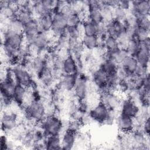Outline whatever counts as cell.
Returning <instances> with one entry per match:
<instances>
[{
    "mask_svg": "<svg viewBox=\"0 0 150 150\" xmlns=\"http://www.w3.org/2000/svg\"><path fill=\"white\" fill-rule=\"evenodd\" d=\"M64 126V122L62 120L56 115L47 116L39 122V127L43 130L45 137L61 135Z\"/></svg>",
    "mask_w": 150,
    "mask_h": 150,
    "instance_id": "obj_1",
    "label": "cell"
},
{
    "mask_svg": "<svg viewBox=\"0 0 150 150\" xmlns=\"http://www.w3.org/2000/svg\"><path fill=\"white\" fill-rule=\"evenodd\" d=\"M25 115L29 121L40 122L46 117L45 103L42 100H33L23 107Z\"/></svg>",
    "mask_w": 150,
    "mask_h": 150,
    "instance_id": "obj_2",
    "label": "cell"
},
{
    "mask_svg": "<svg viewBox=\"0 0 150 150\" xmlns=\"http://www.w3.org/2000/svg\"><path fill=\"white\" fill-rule=\"evenodd\" d=\"M11 71L16 84H19L27 88L33 89L34 80L33 76L24 66H15Z\"/></svg>",
    "mask_w": 150,
    "mask_h": 150,
    "instance_id": "obj_3",
    "label": "cell"
},
{
    "mask_svg": "<svg viewBox=\"0 0 150 150\" xmlns=\"http://www.w3.org/2000/svg\"><path fill=\"white\" fill-rule=\"evenodd\" d=\"M89 80L86 75L79 73L75 87L73 91L74 97L77 101L84 100L89 94Z\"/></svg>",
    "mask_w": 150,
    "mask_h": 150,
    "instance_id": "obj_4",
    "label": "cell"
},
{
    "mask_svg": "<svg viewBox=\"0 0 150 150\" xmlns=\"http://www.w3.org/2000/svg\"><path fill=\"white\" fill-rule=\"evenodd\" d=\"M53 23L52 31L54 37L66 34V30L67 28V16L61 12H54L53 13Z\"/></svg>",
    "mask_w": 150,
    "mask_h": 150,
    "instance_id": "obj_5",
    "label": "cell"
},
{
    "mask_svg": "<svg viewBox=\"0 0 150 150\" xmlns=\"http://www.w3.org/2000/svg\"><path fill=\"white\" fill-rule=\"evenodd\" d=\"M18 124V114L11 111L4 110L1 117V129L5 134H10Z\"/></svg>",
    "mask_w": 150,
    "mask_h": 150,
    "instance_id": "obj_6",
    "label": "cell"
},
{
    "mask_svg": "<svg viewBox=\"0 0 150 150\" xmlns=\"http://www.w3.org/2000/svg\"><path fill=\"white\" fill-rule=\"evenodd\" d=\"M2 43L7 44L13 47L19 49L25 43L22 33L13 32L8 29L2 31Z\"/></svg>",
    "mask_w": 150,
    "mask_h": 150,
    "instance_id": "obj_7",
    "label": "cell"
},
{
    "mask_svg": "<svg viewBox=\"0 0 150 150\" xmlns=\"http://www.w3.org/2000/svg\"><path fill=\"white\" fill-rule=\"evenodd\" d=\"M109 109L100 100L91 108L89 114L93 121L104 124L109 114Z\"/></svg>",
    "mask_w": 150,
    "mask_h": 150,
    "instance_id": "obj_8",
    "label": "cell"
},
{
    "mask_svg": "<svg viewBox=\"0 0 150 150\" xmlns=\"http://www.w3.org/2000/svg\"><path fill=\"white\" fill-rule=\"evenodd\" d=\"M140 107L135 100L128 97L122 100L119 111L120 114L135 118L139 113Z\"/></svg>",
    "mask_w": 150,
    "mask_h": 150,
    "instance_id": "obj_9",
    "label": "cell"
},
{
    "mask_svg": "<svg viewBox=\"0 0 150 150\" xmlns=\"http://www.w3.org/2000/svg\"><path fill=\"white\" fill-rule=\"evenodd\" d=\"M149 39L144 42H139L138 50L134 56L138 63L145 66H149V51H150V42Z\"/></svg>",
    "mask_w": 150,
    "mask_h": 150,
    "instance_id": "obj_10",
    "label": "cell"
},
{
    "mask_svg": "<svg viewBox=\"0 0 150 150\" xmlns=\"http://www.w3.org/2000/svg\"><path fill=\"white\" fill-rule=\"evenodd\" d=\"M100 100L110 110H118L120 108L122 99L115 91H109L100 96Z\"/></svg>",
    "mask_w": 150,
    "mask_h": 150,
    "instance_id": "obj_11",
    "label": "cell"
},
{
    "mask_svg": "<svg viewBox=\"0 0 150 150\" xmlns=\"http://www.w3.org/2000/svg\"><path fill=\"white\" fill-rule=\"evenodd\" d=\"M115 123L120 131L127 134L131 133L135 128V121L133 117L120 113L116 118Z\"/></svg>",
    "mask_w": 150,
    "mask_h": 150,
    "instance_id": "obj_12",
    "label": "cell"
},
{
    "mask_svg": "<svg viewBox=\"0 0 150 150\" xmlns=\"http://www.w3.org/2000/svg\"><path fill=\"white\" fill-rule=\"evenodd\" d=\"M130 11L137 17L141 16H149L150 1L148 0L131 1Z\"/></svg>",
    "mask_w": 150,
    "mask_h": 150,
    "instance_id": "obj_13",
    "label": "cell"
},
{
    "mask_svg": "<svg viewBox=\"0 0 150 150\" xmlns=\"http://www.w3.org/2000/svg\"><path fill=\"white\" fill-rule=\"evenodd\" d=\"M79 73L73 74H63L60 78L59 88L65 92H73Z\"/></svg>",
    "mask_w": 150,
    "mask_h": 150,
    "instance_id": "obj_14",
    "label": "cell"
},
{
    "mask_svg": "<svg viewBox=\"0 0 150 150\" xmlns=\"http://www.w3.org/2000/svg\"><path fill=\"white\" fill-rule=\"evenodd\" d=\"M77 134L66 129L60 136L62 149L70 150L73 149L77 143Z\"/></svg>",
    "mask_w": 150,
    "mask_h": 150,
    "instance_id": "obj_15",
    "label": "cell"
},
{
    "mask_svg": "<svg viewBox=\"0 0 150 150\" xmlns=\"http://www.w3.org/2000/svg\"><path fill=\"white\" fill-rule=\"evenodd\" d=\"M98 67L104 71L107 76H110L117 73L118 65L112 59L104 54Z\"/></svg>",
    "mask_w": 150,
    "mask_h": 150,
    "instance_id": "obj_16",
    "label": "cell"
},
{
    "mask_svg": "<svg viewBox=\"0 0 150 150\" xmlns=\"http://www.w3.org/2000/svg\"><path fill=\"white\" fill-rule=\"evenodd\" d=\"M63 74H73L79 72L77 59L72 55H69L64 59L62 67Z\"/></svg>",
    "mask_w": 150,
    "mask_h": 150,
    "instance_id": "obj_17",
    "label": "cell"
},
{
    "mask_svg": "<svg viewBox=\"0 0 150 150\" xmlns=\"http://www.w3.org/2000/svg\"><path fill=\"white\" fill-rule=\"evenodd\" d=\"M28 92V88L19 84H16L12 93L13 101L17 104L21 108L23 106L25 99Z\"/></svg>",
    "mask_w": 150,
    "mask_h": 150,
    "instance_id": "obj_18",
    "label": "cell"
},
{
    "mask_svg": "<svg viewBox=\"0 0 150 150\" xmlns=\"http://www.w3.org/2000/svg\"><path fill=\"white\" fill-rule=\"evenodd\" d=\"M113 7L110 6L106 1H100V9L103 18V21L107 24L111 22L114 19Z\"/></svg>",
    "mask_w": 150,
    "mask_h": 150,
    "instance_id": "obj_19",
    "label": "cell"
},
{
    "mask_svg": "<svg viewBox=\"0 0 150 150\" xmlns=\"http://www.w3.org/2000/svg\"><path fill=\"white\" fill-rule=\"evenodd\" d=\"M52 67L46 65V67L38 78L43 87H50L54 81V77L53 75Z\"/></svg>",
    "mask_w": 150,
    "mask_h": 150,
    "instance_id": "obj_20",
    "label": "cell"
},
{
    "mask_svg": "<svg viewBox=\"0 0 150 150\" xmlns=\"http://www.w3.org/2000/svg\"><path fill=\"white\" fill-rule=\"evenodd\" d=\"M45 149L49 150L62 149L60 135H49L44 139Z\"/></svg>",
    "mask_w": 150,
    "mask_h": 150,
    "instance_id": "obj_21",
    "label": "cell"
},
{
    "mask_svg": "<svg viewBox=\"0 0 150 150\" xmlns=\"http://www.w3.org/2000/svg\"><path fill=\"white\" fill-rule=\"evenodd\" d=\"M120 66H121L129 76H132L138 66V63L134 56L128 55Z\"/></svg>",
    "mask_w": 150,
    "mask_h": 150,
    "instance_id": "obj_22",
    "label": "cell"
},
{
    "mask_svg": "<svg viewBox=\"0 0 150 150\" xmlns=\"http://www.w3.org/2000/svg\"><path fill=\"white\" fill-rule=\"evenodd\" d=\"M81 43L86 50L92 51L98 47L99 39L97 36L84 35L81 39Z\"/></svg>",
    "mask_w": 150,
    "mask_h": 150,
    "instance_id": "obj_23",
    "label": "cell"
},
{
    "mask_svg": "<svg viewBox=\"0 0 150 150\" xmlns=\"http://www.w3.org/2000/svg\"><path fill=\"white\" fill-rule=\"evenodd\" d=\"M103 46L105 52L109 53H114L121 48L117 38L110 36H107L104 39Z\"/></svg>",
    "mask_w": 150,
    "mask_h": 150,
    "instance_id": "obj_24",
    "label": "cell"
},
{
    "mask_svg": "<svg viewBox=\"0 0 150 150\" xmlns=\"http://www.w3.org/2000/svg\"><path fill=\"white\" fill-rule=\"evenodd\" d=\"M83 36H97L98 33V25H97L87 19L82 22Z\"/></svg>",
    "mask_w": 150,
    "mask_h": 150,
    "instance_id": "obj_25",
    "label": "cell"
},
{
    "mask_svg": "<svg viewBox=\"0 0 150 150\" xmlns=\"http://www.w3.org/2000/svg\"><path fill=\"white\" fill-rule=\"evenodd\" d=\"M53 14H48L37 18L40 32H48L52 30L53 23Z\"/></svg>",
    "mask_w": 150,
    "mask_h": 150,
    "instance_id": "obj_26",
    "label": "cell"
},
{
    "mask_svg": "<svg viewBox=\"0 0 150 150\" xmlns=\"http://www.w3.org/2000/svg\"><path fill=\"white\" fill-rule=\"evenodd\" d=\"M23 23L19 19H18V18L11 19V21H9V23L7 25L8 30L18 33L23 34Z\"/></svg>",
    "mask_w": 150,
    "mask_h": 150,
    "instance_id": "obj_27",
    "label": "cell"
},
{
    "mask_svg": "<svg viewBox=\"0 0 150 150\" xmlns=\"http://www.w3.org/2000/svg\"><path fill=\"white\" fill-rule=\"evenodd\" d=\"M83 16L72 12L67 16V27H78L83 22Z\"/></svg>",
    "mask_w": 150,
    "mask_h": 150,
    "instance_id": "obj_28",
    "label": "cell"
},
{
    "mask_svg": "<svg viewBox=\"0 0 150 150\" xmlns=\"http://www.w3.org/2000/svg\"><path fill=\"white\" fill-rule=\"evenodd\" d=\"M17 18L23 23V25L35 18L32 12L25 9H20L17 13Z\"/></svg>",
    "mask_w": 150,
    "mask_h": 150,
    "instance_id": "obj_29",
    "label": "cell"
},
{
    "mask_svg": "<svg viewBox=\"0 0 150 150\" xmlns=\"http://www.w3.org/2000/svg\"><path fill=\"white\" fill-rule=\"evenodd\" d=\"M135 39L138 42H144L149 39V30L138 26L135 28Z\"/></svg>",
    "mask_w": 150,
    "mask_h": 150,
    "instance_id": "obj_30",
    "label": "cell"
},
{
    "mask_svg": "<svg viewBox=\"0 0 150 150\" xmlns=\"http://www.w3.org/2000/svg\"><path fill=\"white\" fill-rule=\"evenodd\" d=\"M139 42L135 39H131L127 43L125 49L130 56H134L138 50Z\"/></svg>",
    "mask_w": 150,
    "mask_h": 150,
    "instance_id": "obj_31",
    "label": "cell"
},
{
    "mask_svg": "<svg viewBox=\"0 0 150 150\" xmlns=\"http://www.w3.org/2000/svg\"><path fill=\"white\" fill-rule=\"evenodd\" d=\"M128 11H127L118 6H116L113 8L114 19L119 21L124 22L126 19Z\"/></svg>",
    "mask_w": 150,
    "mask_h": 150,
    "instance_id": "obj_32",
    "label": "cell"
},
{
    "mask_svg": "<svg viewBox=\"0 0 150 150\" xmlns=\"http://www.w3.org/2000/svg\"><path fill=\"white\" fill-rule=\"evenodd\" d=\"M138 26L149 30L150 28V20L148 16H141L138 17Z\"/></svg>",
    "mask_w": 150,
    "mask_h": 150,
    "instance_id": "obj_33",
    "label": "cell"
},
{
    "mask_svg": "<svg viewBox=\"0 0 150 150\" xmlns=\"http://www.w3.org/2000/svg\"><path fill=\"white\" fill-rule=\"evenodd\" d=\"M148 70L149 66H145L141 64H138L134 74L138 77L144 78L149 74Z\"/></svg>",
    "mask_w": 150,
    "mask_h": 150,
    "instance_id": "obj_34",
    "label": "cell"
},
{
    "mask_svg": "<svg viewBox=\"0 0 150 150\" xmlns=\"http://www.w3.org/2000/svg\"><path fill=\"white\" fill-rule=\"evenodd\" d=\"M117 6L127 11H129L131 8V2L126 0L118 1Z\"/></svg>",
    "mask_w": 150,
    "mask_h": 150,
    "instance_id": "obj_35",
    "label": "cell"
},
{
    "mask_svg": "<svg viewBox=\"0 0 150 150\" xmlns=\"http://www.w3.org/2000/svg\"><path fill=\"white\" fill-rule=\"evenodd\" d=\"M149 117H148L141 125V129L148 136L149 135L150 132V124H149Z\"/></svg>",
    "mask_w": 150,
    "mask_h": 150,
    "instance_id": "obj_36",
    "label": "cell"
},
{
    "mask_svg": "<svg viewBox=\"0 0 150 150\" xmlns=\"http://www.w3.org/2000/svg\"><path fill=\"white\" fill-rule=\"evenodd\" d=\"M9 142L7 137L4 134L1 137V150L9 149Z\"/></svg>",
    "mask_w": 150,
    "mask_h": 150,
    "instance_id": "obj_37",
    "label": "cell"
},
{
    "mask_svg": "<svg viewBox=\"0 0 150 150\" xmlns=\"http://www.w3.org/2000/svg\"><path fill=\"white\" fill-rule=\"evenodd\" d=\"M142 87L148 92H149L150 90V80L149 74L143 78L142 82Z\"/></svg>",
    "mask_w": 150,
    "mask_h": 150,
    "instance_id": "obj_38",
    "label": "cell"
}]
</instances>
